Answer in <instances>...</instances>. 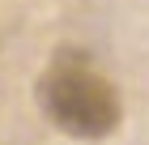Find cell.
Wrapping results in <instances>:
<instances>
[{"instance_id": "obj_1", "label": "cell", "mask_w": 149, "mask_h": 145, "mask_svg": "<svg viewBox=\"0 0 149 145\" xmlns=\"http://www.w3.org/2000/svg\"><path fill=\"white\" fill-rule=\"evenodd\" d=\"M38 107L72 141H107L124 120L119 90L85 60H56L38 81Z\"/></svg>"}]
</instances>
